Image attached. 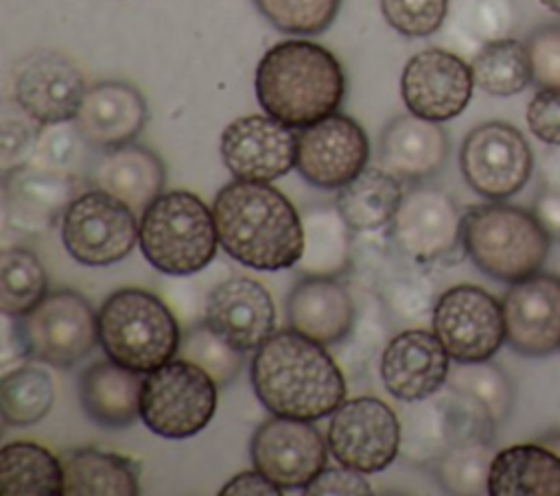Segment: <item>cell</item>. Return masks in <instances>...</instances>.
Wrapping results in <instances>:
<instances>
[{
  "label": "cell",
  "instance_id": "6da1fadb",
  "mask_svg": "<svg viewBox=\"0 0 560 496\" xmlns=\"http://www.w3.org/2000/svg\"><path fill=\"white\" fill-rule=\"evenodd\" d=\"M249 380L260 404L280 417L317 422L346 400V378L326 345L293 328L276 330L254 354Z\"/></svg>",
  "mask_w": 560,
  "mask_h": 496
},
{
  "label": "cell",
  "instance_id": "7a4b0ae2",
  "mask_svg": "<svg viewBox=\"0 0 560 496\" xmlns=\"http://www.w3.org/2000/svg\"><path fill=\"white\" fill-rule=\"evenodd\" d=\"M219 245L236 262L256 271L298 264L304 249L302 214L273 186L234 179L212 203Z\"/></svg>",
  "mask_w": 560,
  "mask_h": 496
},
{
  "label": "cell",
  "instance_id": "3957f363",
  "mask_svg": "<svg viewBox=\"0 0 560 496\" xmlns=\"http://www.w3.org/2000/svg\"><path fill=\"white\" fill-rule=\"evenodd\" d=\"M254 87L265 114L291 129H304L339 109L346 76L328 48L308 39H284L260 57Z\"/></svg>",
  "mask_w": 560,
  "mask_h": 496
},
{
  "label": "cell",
  "instance_id": "277c9868",
  "mask_svg": "<svg viewBox=\"0 0 560 496\" xmlns=\"http://www.w3.org/2000/svg\"><path fill=\"white\" fill-rule=\"evenodd\" d=\"M462 245L479 271L516 284L540 271L551 238L534 212L494 201L462 216Z\"/></svg>",
  "mask_w": 560,
  "mask_h": 496
},
{
  "label": "cell",
  "instance_id": "5b68a950",
  "mask_svg": "<svg viewBox=\"0 0 560 496\" xmlns=\"http://www.w3.org/2000/svg\"><path fill=\"white\" fill-rule=\"evenodd\" d=\"M98 343L114 363L149 374L177 356L182 332L155 293L118 288L98 310Z\"/></svg>",
  "mask_w": 560,
  "mask_h": 496
},
{
  "label": "cell",
  "instance_id": "8992f818",
  "mask_svg": "<svg viewBox=\"0 0 560 496\" xmlns=\"http://www.w3.org/2000/svg\"><path fill=\"white\" fill-rule=\"evenodd\" d=\"M140 251L164 275H195L219 247L212 210L188 190L162 192L140 216Z\"/></svg>",
  "mask_w": 560,
  "mask_h": 496
},
{
  "label": "cell",
  "instance_id": "52a82bcc",
  "mask_svg": "<svg viewBox=\"0 0 560 496\" xmlns=\"http://www.w3.org/2000/svg\"><path fill=\"white\" fill-rule=\"evenodd\" d=\"M217 411V382L195 363L175 356L149 371L140 391V420L166 439L201 433Z\"/></svg>",
  "mask_w": 560,
  "mask_h": 496
},
{
  "label": "cell",
  "instance_id": "ba28073f",
  "mask_svg": "<svg viewBox=\"0 0 560 496\" xmlns=\"http://www.w3.org/2000/svg\"><path fill=\"white\" fill-rule=\"evenodd\" d=\"M15 336L26 358L68 369L98 343V312L77 291H48L31 312L18 317Z\"/></svg>",
  "mask_w": 560,
  "mask_h": 496
},
{
  "label": "cell",
  "instance_id": "9c48e42d",
  "mask_svg": "<svg viewBox=\"0 0 560 496\" xmlns=\"http://www.w3.org/2000/svg\"><path fill=\"white\" fill-rule=\"evenodd\" d=\"M138 214L105 190H83L61 219V240L72 260L107 267L125 260L138 243Z\"/></svg>",
  "mask_w": 560,
  "mask_h": 496
},
{
  "label": "cell",
  "instance_id": "30bf717a",
  "mask_svg": "<svg viewBox=\"0 0 560 496\" xmlns=\"http://www.w3.org/2000/svg\"><path fill=\"white\" fill-rule=\"evenodd\" d=\"M326 441L337 463L363 474L383 472L400 454V420L374 395L350 398L332 411Z\"/></svg>",
  "mask_w": 560,
  "mask_h": 496
},
{
  "label": "cell",
  "instance_id": "8fae6325",
  "mask_svg": "<svg viewBox=\"0 0 560 496\" xmlns=\"http://www.w3.org/2000/svg\"><path fill=\"white\" fill-rule=\"evenodd\" d=\"M431 328L457 363L490 361L505 341L503 306L481 286L457 284L438 297Z\"/></svg>",
  "mask_w": 560,
  "mask_h": 496
},
{
  "label": "cell",
  "instance_id": "7c38bea8",
  "mask_svg": "<svg viewBox=\"0 0 560 496\" xmlns=\"http://www.w3.org/2000/svg\"><path fill=\"white\" fill-rule=\"evenodd\" d=\"M459 168L477 194L501 201L527 184L534 170V155L516 127L503 120H490L464 138Z\"/></svg>",
  "mask_w": 560,
  "mask_h": 496
},
{
  "label": "cell",
  "instance_id": "4fadbf2b",
  "mask_svg": "<svg viewBox=\"0 0 560 496\" xmlns=\"http://www.w3.org/2000/svg\"><path fill=\"white\" fill-rule=\"evenodd\" d=\"M490 417L448 389L418 402H407L400 422V454L413 465H433L453 444L486 437Z\"/></svg>",
  "mask_w": 560,
  "mask_h": 496
},
{
  "label": "cell",
  "instance_id": "5bb4252c",
  "mask_svg": "<svg viewBox=\"0 0 560 496\" xmlns=\"http://www.w3.org/2000/svg\"><path fill=\"white\" fill-rule=\"evenodd\" d=\"M328 441L306 420L273 415L252 435L249 454L258 472L284 489H306L326 468Z\"/></svg>",
  "mask_w": 560,
  "mask_h": 496
},
{
  "label": "cell",
  "instance_id": "9a60e30c",
  "mask_svg": "<svg viewBox=\"0 0 560 496\" xmlns=\"http://www.w3.org/2000/svg\"><path fill=\"white\" fill-rule=\"evenodd\" d=\"M370 162V140L363 127L343 114H330L298 129V173L319 190H339Z\"/></svg>",
  "mask_w": 560,
  "mask_h": 496
},
{
  "label": "cell",
  "instance_id": "2e32d148",
  "mask_svg": "<svg viewBox=\"0 0 560 496\" xmlns=\"http://www.w3.org/2000/svg\"><path fill=\"white\" fill-rule=\"evenodd\" d=\"M387 234L405 258L433 264L448 258L462 243V214L446 192L413 186L402 194Z\"/></svg>",
  "mask_w": 560,
  "mask_h": 496
},
{
  "label": "cell",
  "instance_id": "e0dca14e",
  "mask_svg": "<svg viewBox=\"0 0 560 496\" xmlns=\"http://www.w3.org/2000/svg\"><path fill=\"white\" fill-rule=\"evenodd\" d=\"M472 70L451 50L424 48L402 68L400 96L409 114L446 122L459 116L472 98Z\"/></svg>",
  "mask_w": 560,
  "mask_h": 496
},
{
  "label": "cell",
  "instance_id": "ac0fdd59",
  "mask_svg": "<svg viewBox=\"0 0 560 496\" xmlns=\"http://www.w3.org/2000/svg\"><path fill=\"white\" fill-rule=\"evenodd\" d=\"M219 151L234 179L271 184L295 166L298 133L269 114H249L223 129Z\"/></svg>",
  "mask_w": 560,
  "mask_h": 496
},
{
  "label": "cell",
  "instance_id": "d6986e66",
  "mask_svg": "<svg viewBox=\"0 0 560 496\" xmlns=\"http://www.w3.org/2000/svg\"><path fill=\"white\" fill-rule=\"evenodd\" d=\"M85 90L74 61L52 50L26 55L13 72V101L35 125L74 120Z\"/></svg>",
  "mask_w": 560,
  "mask_h": 496
},
{
  "label": "cell",
  "instance_id": "ffe728a7",
  "mask_svg": "<svg viewBox=\"0 0 560 496\" xmlns=\"http://www.w3.org/2000/svg\"><path fill=\"white\" fill-rule=\"evenodd\" d=\"M88 184V177L50 170L33 162L18 166L2 177L4 219L20 232H46L63 219Z\"/></svg>",
  "mask_w": 560,
  "mask_h": 496
},
{
  "label": "cell",
  "instance_id": "44dd1931",
  "mask_svg": "<svg viewBox=\"0 0 560 496\" xmlns=\"http://www.w3.org/2000/svg\"><path fill=\"white\" fill-rule=\"evenodd\" d=\"M451 356L427 328L396 332L381 352L378 374L385 391L398 402H418L446 385Z\"/></svg>",
  "mask_w": 560,
  "mask_h": 496
},
{
  "label": "cell",
  "instance_id": "7402d4cb",
  "mask_svg": "<svg viewBox=\"0 0 560 496\" xmlns=\"http://www.w3.org/2000/svg\"><path fill=\"white\" fill-rule=\"evenodd\" d=\"M505 341L525 356L560 347V280L536 273L510 286L503 302Z\"/></svg>",
  "mask_w": 560,
  "mask_h": 496
},
{
  "label": "cell",
  "instance_id": "603a6c76",
  "mask_svg": "<svg viewBox=\"0 0 560 496\" xmlns=\"http://www.w3.org/2000/svg\"><path fill=\"white\" fill-rule=\"evenodd\" d=\"M203 321L241 352H256L276 332L269 291L249 277H228L206 297Z\"/></svg>",
  "mask_w": 560,
  "mask_h": 496
},
{
  "label": "cell",
  "instance_id": "cb8c5ba5",
  "mask_svg": "<svg viewBox=\"0 0 560 496\" xmlns=\"http://www.w3.org/2000/svg\"><path fill=\"white\" fill-rule=\"evenodd\" d=\"M149 118L147 101L125 81H98L85 90L74 122L94 151L133 142Z\"/></svg>",
  "mask_w": 560,
  "mask_h": 496
},
{
  "label": "cell",
  "instance_id": "d4e9b609",
  "mask_svg": "<svg viewBox=\"0 0 560 496\" xmlns=\"http://www.w3.org/2000/svg\"><path fill=\"white\" fill-rule=\"evenodd\" d=\"M354 310V295L337 277L302 275L287 297L289 328L326 347L346 341Z\"/></svg>",
  "mask_w": 560,
  "mask_h": 496
},
{
  "label": "cell",
  "instance_id": "484cf974",
  "mask_svg": "<svg viewBox=\"0 0 560 496\" xmlns=\"http://www.w3.org/2000/svg\"><path fill=\"white\" fill-rule=\"evenodd\" d=\"M448 157V135L440 122L402 114L392 118L378 138V164L400 181H424L438 175Z\"/></svg>",
  "mask_w": 560,
  "mask_h": 496
},
{
  "label": "cell",
  "instance_id": "4316f807",
  "mask_svg": "<svg viewBox=\"0 0 560 496\" xmlns=\"http://www.w3.org/2000/svg\"><path fill=\"white\" fill-rule=\"evenodd\" d=\"M88 181L92 188L127 203L138 216L162 194L166 168L162 160L142 144H122L109 151H98Z\"/></svg>",
  "mask_w": 560,
  "mask_h": 496
},
{
  "label": "cell",
  "instance_id": "83f0119b",
  "mask_svg": "<svg viewBox=\"0 0 560 496\" xmlns=\"http://www.w3.org/2000/svg\"><path fill=\"white\" fill-rule=\"evenodd\" d=\"M416 260L405 258L394 249L381 269L374 273L368 288H372L394 328H427L438 304V282Z\"/></svg>",
  "mask_w": 560,
  "mask_h": 496
},
{
  "label": "cell",
  "instance_id": "f1b7e54d",
  "mask_svg": "<svg viewBox=\"0 0 560 496\" xmlns=\"http://www.w3.org/2000/svg\"><path fill=\"white\" fill-rule=\"evenodd\" d=\"M142 374L112 358L94 361L79 376V402L85 415L103 428H125L140 417Z\"/></svg>",
  "mask_w": 560,
  "mask_h": 496
},
{
  "label": "cell",
  "instance_id": "f546056e",
  "mask_svg": "<svg viewBox=\"0 0 560 496\" xmlns=\"http://www.w3.org/2000/svg\"><path fill=\"white\" fill-rule=\"evenodd\" d=\"M490 496H560V454L545 444L499 450L488 476Z\"/></svg>",
  "mask_w": 560,
  "mask_h": 496
},
{
  "label": "cell",
  "instance_id": "4dcf8cb0",
  "mask_svg": "<svg viewBox=\"0 0 560 496\" xmlns=\"http://www.w3.org/2000/svg\"><path fill=\"white\" fill-rule=\"evenodd\" d=\"M304 249L295 264L300 275L348 277L354 260V229L337 205H317L302 214Z\"/></svg>",
  "mask_w": 560,
  "mask_h": 496
},
{
  "label": "cell",
  "instance_id": "1f68e13d",
  "mask_svg": "<svg viewBox=\"0 0 560 496\" xmlns=\"http://www.w3.org/2000/svg\"><path fill=\"white\" fill-rule=\"evenodd\" d=\"M63 496H138L140 465L122 454L96 448H74L61 457Z\"/></svg>",
  "mask_w": 560,
  "mask_h": 496
},
{
  "label": "cell",
  "instance_id": "d6a6232c",
  "mask_svg": "<svg viewBox=\"0 0 560 496\" xmlns=\"http://www.w3.org/2000/svg\"><path fill=\"white\" fill-rule=\"evenodd\" d=\"M402 181L383 168H365L339 188L335 205L354 232H383L402 201Z\"/></svg>",
  "mask_w": 560,
  "mask_h": 496
},
{
  "label": "cell",
  "instance_id": "836d02e7",
  "mask_svg": "<svg viewBox=\"0 0 560 496\" xmlns=\"http://www.w3.org/2000/svg\"><path fill=\"white\" fill-rule=\"evenodd\" d=\"M2 496H63L61 459L33 441H13L0 450Z\"/></svg>",
  "mask_w": 560,
  "mask_h": 496
},
{
  "label": "cell",
  "instance_id": "e575fe53",
  "mask_svg": "<svg viewBox=\"0 0 560 496\" xmlns=\"http://www.w3.org/2000/svg\"><path fill=\"white\" fill-rule=\"evenodd\" d=\"M470 70L475 85L492 96H514L532 81L527 48L510 37L483 44L475 55Z\"/></svg>",
  "mask_w": 560,
  "mask_h": 496
},
{
  "label": "cell",
  "instance_id": "d590c367",
  "mask_svg": "<svg viewBox=\"0 0 560 496\" xmlns=\"http://www.w3.org/2000/svg\"><path fill=\"white\" fill-rule=\"evenodd\" d=\"M446 389L455 391L477 409H481L492 424H501L514 404V389L503 369L488 361L451 365Z\"/></svg>",
  "mask_w": 560,
  "mask_h": 496
},
{
  "label": "cell",
  "instance_id": "8d00e7d4",
  "mask_svg": "<svg viewBox=\"0 0 560 496\" xmlns=\"http://www.w3.org/2000/svg\"><path fill=\"white\" fill-rule=\"evenodd\" d=\"M55 404V385L46 369L20 365L0 382L2 420L9 426H31L48 415Z\"/></svg>",
  "mask_w": 560,
  "mask_h": 496
},
{
  "label": "cell",
  "instance_id": "74e56055",
  "mask_svg": "<svg viewBox=\"0 0 560 496\" xmlns=\"http://www.w3.org/2000/svg\"><path fill=\"white\" fill-rule=\"evenodd\" d=\"M48 293V275L39 258L24 247H7L0 253V310L7 317H24Z\"/></svg>",
  "mask_w": 560,
  "mask_h": 496
},
{
  "label": "cell",
  "instance_id": "f35d334b",
  "mask_svg": "<svg viewBox=\"0 0 560 496\" xmlns=\"http://www.w3.org/2000/svg\"><path fill=\"white\" fill-rule=\"evenodd\" d=\"M494 450L486 437H470L453 444L431 468L440 487L448 494H488V476Z\"/></svg>",
  "mask_w": 560,
  "mask_h": 496
},
{
  "label": "cell",
  "instance_id": "ab89813d",
  "mask_svg": "<svg viewBox=\"0 0 560 496\" xmlns=\"http://www.w3.org/2000/svg\"><path fill=\"white\" fill-rule=\"evenodd\" d=\"M354 323L341 345V358L350 371H363L387 345L389 328H394L376 297L368 286L354 284Z\"/></svg>",
  "mask_w": 560,
  "mask_h": 496
},
{
  "label": "cell",
  "instance_id": "60d3db41",
  "mask_svg": "<svg viewBox=\"0 0 560 496\" xmlns=\"http://www.w3.org/2000/svg\"><path fill=\"white\" fill-rule=\"evenodd\" d=\"M92 146L74 120L39 125L31 162L50 170L88 177L92 166Z\"/></svg>",
  "mask_w": 560,
  "mask_h": 496
},
{
  "label": "cell",
  "instance_id": "b9f144b4",
  "mask_svg": "<svg viewBox=\"0 0 560 496\" xmlns=\"http://www.w3.org/2000/svg\"><path fill=\"white\" fill-rule=\"evenodd\" d=\"M243 354L245 352L230 345L206 321L190 326L182 334L177 352V356L199 365L217 382V387H228L238 376L243 369Z\"/></svg>",
  "mask_w": 560,
  "mask_h": 496
},
{
  "label": "cell",
  "instance_id": "7bdbcfd3",
  "mask_svg": "<svg viewBox=\"0 0 560 496\" xmlns=\"http://www.w3.org/2000/svg\"><path fill=\"white\" fill-rule=\"evenodd\" d=\"M262 17L287 35H319L337 17L341 0H252Z\"/></svg>",
  "mask_w": 560,
  "mask_h": 496
},
{
  "label": "cell",
  "instance_id": "ee69618b",
  "mask_svg": "<svg viewBox=\"0 0 560 496\" xmlns=\"http://www.w3.org/2000/svg\"><path fill=\"white\" fill-rule=\"evenodd\" d=\"M385 22L405 37H429L446 20L448 0H378Z\"/></svg>",
  "mask_w": 560,
  "mask_h": 496
},
{
  "label": "cell",
  "instance_id": "f6af8a7d",
  "mask_svg": "<svg viewBox=\"0 0 560 496\" xmlns=\"http://www.w3.org/2000/svg\"><path fill=\"white\" fill-rule=\"evenodd\" d=\"M462 28L477 42L505 39L516 22L512 0H468L459 11Z\"/></svg>",
  "mask_w": 560,
  "mask_h": 496
},
{
  "label": "cell",
  "instance_id": "bcb514c9",
  "mask_svg": "<svg viewBox=\"0 0 560 496\" xmlns=\"http://www.w3.org/2000/svg\"><path fill=\"white\" fill-rule=\"evenodd\" d=\"M532 81L538 87H560V24H542L525 39Z\"/></svg>",
  "mask_w": 560,
  "mask_h": 496
},
{
  "label": "cell",
  "instance_id": "7dc6e473",
  "mask_svg": "<svg viewBox=\"0 0 560 496\" xmlns=\"http://www.w3.org/2000/svg\"><path fill=\"white\" fill-rule=\"evenodd\" d=\"M529 131L549 146H560V87H540L527 105Z\"/></svg>",
  "mask_w": 560,
  "mask_h": 496
},
{
  "label": "cell",
  "instance_id": "c3c4849f",
  "mask_svg": "<svg viewBox=\"0 0 560 496\" xmlns=\"http://www.w3.org/2000/svg\"><path fill=\"white\" fill-rule=\"evenodd\" d=\"M306 496H365L372 494V487L363 472L346 468V465H332L324 468L315 481L304 489Z\"/></svg>",
  "mask_w": 560,
  "mask_h": 496
},
{
  "label": "cell",
  "instance_id": "681fc988",
  "mask_svg": "<svg viewBox=\"0 0 560 496\" xmlns=\"http://www.w3.org/2000/svg\"><path fill=\"white\" fill-rule=\"evenodd\" d=\"M37 129L33 131L24 118L4 116L2 118V173L24 166L33 157Z\"/></svg>",
  "mask_w": 560,
  "mask_h": 496
},
{
  "label": "cell",
  "instance_id": "f907efd6",
  "mask_svg": "<svg viewBox=\"0 0 560 496\" xmlns=\"http://www.w3.org/2000/svg\"><path fill=\"white\" fill-rule=\"evenodd\" d=\"M278 494H282V489L256 468L238 472L221 487V496H278Z\"/></svg>",
  "mask_w": 560,
  "mask_h": 496
},
{
  "label": "cell",
  "instance_id": "816d5d0a",
  "mask_svg": "<svg viewBox=\"0 0 560 496\" xmlns=\"http://www.w3.org/2000/svg\"><path fill=\"white\" fill-rule=\"evenodd\" d=\"M534 216L549 234V238L560 240V192L545 188L534 201Z\"/></svg>",
  "mask_w": 560,
  "mask_h": 496
},
{
  "label": "cell",
  "instance_id": "f5cc1de1",
  "mask_svg": "<svg viewBox=\"0 0 560 496\" xmlns=\"http://www.w3.org/2000/svg\"><path fill=\"white\" fill-rule=\"evenodd\" d=\"M542 177H545V188L558 190L560 192V146L551 151L545 162H542Z\"/></svg>",
  "mask_w": 560,
  "mask_h": 496
},
{
  "label": "cell",
  "instance_id": "db71d44e",
  "mask_svg": "<svg viewBox=\"0 0 560 496\" xmlns=\"http://www.w3.org/2000/svg\"><path fill=\"white\" fill-rule=\"evenodd\" d=\"M540 444H545L547 448H551V450H556V452L560 454V435H556V437H549V439H545V441H540Z\"/></svg>",
  "mask_w": 560,
  "mask_h": 496
},
{
  "label": "cell",
  "instance_id": "11a10c76",
  "mask_svg": "<svg viewBox=\"0 0 560 496\" xmlns=\"http://www.w3.org/2000/svg\"><path fill=\"white\" fill-rule=\"evenodd\" d=\"M540 4H542L545 9H549L551 13H558V15H560V0H540Z\"/></svg>",
  "mask_w": 560,
  "mask_h": 496
}]
</instances>
